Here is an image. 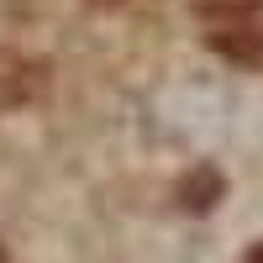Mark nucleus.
<instances>
[{
  "instance_id": "obj_1",
  "label": "nucleus",
  "mask_w": 263,
  "mask_h": 263,
  "mask_svg": "<svg viewBox=\"0 0 263 263\" xmlns=\"http://www.w3.org/2000/svg\"><path fill=\"white\" fill-rule=\"evenodd\" d=\"M211 21H216L211 42L227 58H258L263 53V0H232V6H216Z\"/></svg>"
},
{
  "instance_id": "obj_2",
  "label": "nucleus",
  "mask_w": 263,
  "mask_h": 263,
  "mask_svg": "<svg viewBox=\"0 0 263 263\" xmlns=\"http://www.w3.org/2000/svg\"><path fill=\"white\" fill-rule=\"evenodd\" d=\"M42 84H48V63L21 58V53H0V111L27 105Z\"/></svg>"
}]
</instances>
